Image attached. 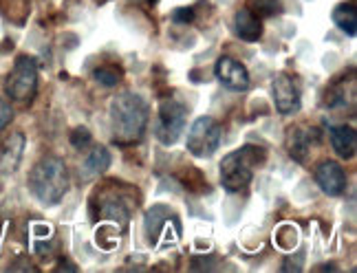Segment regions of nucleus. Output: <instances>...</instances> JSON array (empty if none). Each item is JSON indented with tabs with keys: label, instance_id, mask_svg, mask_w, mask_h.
<instances>
[{
	"label": "nucleus",
	"instance_id": "obj_1",
	"mask_svg": "<svg viewBox=\"0 0 357 273\" xmlns=\"http://www.w3.org/2000/svg\"><path fill=\"white\" fill-rule=\"evenodd\" d=\"M148 104L135 93H121L111 102V126L117 143H135L148 126Z\"/></svg>",
	"mask_w": 357,
	"mask_h": 273
},
{
	"label": "nucleus",
	"instance_id": "obj_2",
	"mask_svg": "<svg viewBox=\"0 0 357 273\" xmlns=\"http://www.w3.org/2000/svg\"><path fill=\"white\" fill-rule=\"evenodd\" d=\"M29 189L40 203L45 205L60 203L68 189V172L64 161L58 157L40 159L29 174Z\"/></svg>",
	"mask_w": 357,
	"mask_h": 273
},
{
	"label": "nucleus",
	"instance_id": "obj_3",
	"mask_svg": "<svg viewBox=\"0 0 357 273\" xmlns=\"http://www.w3.org/2000/svg\"><path fill=\"white\" fill-rule=\"evenodd\" d=\"M265 150L247 143L221 161V183L227 192H241L254 179V170L263 163Z\"/></svg>",
	"mask_w": 357,
	"mask_h": 273
},
{
	"label": "nucleus",
	"instance_id": "obj_4",
	"mask_svg": "<svg viewBox=\"0 0 357 273\" xmlns=\"http://www.w3.org/2000/svg\"><path fill=\"white\" fill-rule=\"evenodd\" d=\"M5 91L11 100H16L20 104H26L33 100V95L38 91V64L29 56H20L13 64L11 73L7 75Z\"/></svg>",
	"mask_w": 357,
	"mask_h": 273
},
{
	"label": "nucleus",
	"instance_id": "obj_5",
	"mask_svg": "<svg viewBox=\"0 0 357 273\" xmlns=\"http://www.w3.org/2000/svg\"><path fill=\"white\" fill-rule=\"evenodd\" d=\"M223 139V128L214 117H199L188 132V153L192 157H212Z\"/></svg>",
	"mask_w": 357,
	"mask_h": 273
},
{
	"label": "nucleus",
	"instance_id": "obj_6",
	"mask_svg": "<svg viewBox=\"0 0 357 273\" xmlns=\"http://www.w3.org/2000/svg\"><path fill=\"white\" fill-rule=\"evenodd\" d=\"M185 106L178 104L176 100H163L157 113V124H155V132L157 139L163 146H172L178 141L183 128H185Z\"/></svg>",
	"mask_w": 357,
	"mask_h": 273
},
{
	"label": "nucleus",
	"instance_id": "obj_7",
	"mask_svg": "<svg viewBox=\"0 0 357 273\" xmlns=\"http://www.w3.org/2000/svg\"><path fill=\"white\" fill-rule=\"evenodd\" d=\"M214 75L229 91L243 93L250 88V73H247V68L234 58H227V56L218 58V62L214 66Z\"/></svg>",
	"mask_w": 357,
	"mask_h": 273
},
{
	"label": "nucleus",
	"instance_id": "obj_8",
	"mask_svg": "<svg viewBox=\"0 0 357 273\" xmlns=\"http://www.w3.org/2000/svg\"><path fill=\"white\" fill-rule=\"evenodd\" d=\"M271 93H273V102L280 115H294L300 108V88L296 86V81L289 75H276L271 81Z\"/></svg>",
	"mask_w": 357,
	"mask_h": 273
},
{
	"label": "nucleus",
	"instance_id": "obj_9",
	"mask_svg": "<svg viewBox=\"0 0 357 273\" xmlns=\"http://www.w3.org/2000/svg\"><path fill=\"white\" fill-rule=\"evenodd\" d=\"M315 181L328 196H340L347 189V172L335 161H322L315 168Z\"/></svg>",
	"mask_w": 357,
	"mask_h": 273
},
{
	"label": "nucleus",
	"instance_id": "obj_10",
	"mask_svg": "<svg viewBox=\"0 0 357 273\" xmlns=\"http://www.w3.org/2000/svg\"><path fill=\"white\" fill-rule=\"evenodd\" d=\"M234 31L241 40L245 42H256L263 36V22L256 16V11H252L250 7L238 9L234 16Z\"/></svg>",
	"mask_w": 357,
	"mask_h": 273
},
{
	"label": "nucleus",
	"instance_id": "obj_11",
	"mask_svg": "<svg viewBox=\"0 0 357 273\" xmlns=\"http://www.w3.org/2000/svg\"><path fill=\"white\" fill-rule=\"evenodd\" d=\"M22 150H24V134L13 132L11 136H7L5 143L0 146V172L5 174L16 172L22 159Z\"/></svg>",
	"mask_w": 357,
	"mask_h": 273
},
{
	"label": "nucleus",
	"instance_id": "obj_12",
	"mask_svg": "<svg viewBox=\"0 0 357 273\" xmlns=\"http://www.w3.org/2000/svg\"><path fill=\"white\" fill-rule=\"evenodd\" d=\"M318 141V134L309 128H291L289 136H287V150H289L291 159L305 163L309 153H311V143Z\"/></svg>",
	"mask_w": 357,
	"mask_h": 273
},
{
	"label": "nucleus",
	"instance_id": "obj_13",
	"mask_svg": "<svg viewBox=\"0 0 357 273\" xmlns=\"http://www.w3.org/2000/svg\"><path fill=\"white\" fill-rule=\"evenodd\" d=\"M328 136H331L333 150L342 159H353L355 157L357 136H355V130L351 126H335V128L328 130Z\"/></svg>",
	"mask_w": 357,
	"mask_h": 273
},
{
	"label": "nucleus",
	"instance_id": "obj_14",
	"mask_svg": "<svg viewBox=\"0 0 357 273\" xmlns=\"http://www.w3.org/2000/svg\"><path fill=\"white\" fill-rule=\"evenodd\" d=\"M170 216L172 212L166 205H155V208L146 214V238L150 244H157L161 231L170 227Z\"/></svg>",
	"mask_w": 357,
	"mask_h": 273
},
{
	"label": "nucleus",
	"instance_id": "obj_15",
	"mask_svg": "<svg viewBox=\"0 0 357 273\" xmlns=\"http://www.w3.org/2000/svg\"><path fill=\"white\" fill-rule=\"evenodd\" d=\"M100 216L104 221H111V223H119V227L123 229L128 225V218H130V212H128V205H123L121 198H115V196H106L102 198V208H100Z\"/></svg>",
	"mask_w": 357,
	"mask_h": 273
},
{
	"label": "nucleus",
	"instance_id": "obj_16",
	"mask_svg": "<svg viewBox=\"0 0 357 273\" xmlns=\"http://www.w3.org/2000/svg\"><path fill=\"white\" fill-rule=\"evenodd\" d=\"M108 166H111V153L100 146V148H95L93 153L86 157V161H84V174L86 176H98V174L106 172Z\"/></svg>",
	"mask_w": 357,
	"mask_h": 273
},
{
	"label": "nucleus",
	"instance_id": "obj_17",
	"mask_svg": "<svg viewBox=\"0 0 357 273\" xmlns=\"http://www.w3.org/2000/svg\"><path fill=\"white\" fill-rule=\"evenodd\" d=\"M333 22L340 26L342 31L349 33V36H355V29H357V13H355V7L351 3H342L333 9Z\"/></svg>",
	"mask_w": 357,
	"mask_h": 273
},
{
	"label": "nucleus",
	"instance_id": "obj_18",
	"mask_svg": "<svg viewBox=\"0 0 357 273\" xmlns=\"http://www.w3.org/2000/svg\"><path fill=\"white\" fill-rule=\"evenodd\" d=\"M119 236H121V229H117L115 223H104L95 231V242H98V247L111 251L119 244Z\"/></svg>",
	"mask_w": 357,
	"mask_h": 273
},
{
	"label": "nucleus",
	"instance_id": "obj_19",
	"mask_svg": "<svg viewBox=\"0 0 357 273\" xmlns=\"http://www.w3.org/2000/svg\"><path fill=\"white\" fill-rule=\"evenodd\" d=\"M273 242H276L278 247L284 249V251L298 247V242H300V231H298V227L291 225V223L280 225L276 231H273Z\"/></svg>",
	"mask_w": 357,
	"mask_h": 273
},
{
	"label": "nucleus",
	"instance_id": "obj_20",
	"mask_svg": "<svg viewBox=\"0 0 357 273\" xmlns=\"http://www.w3.org/2000/svg\"><path fill=\"white\" fill-rule=\"evenodd\" d=\"M93 79L102 86H117L121 79V73L115 66H100L93 71Z\"/></svg>",
	"mask_w": 357,
	"mask_h": 273
},
{
	"label": "nucleus",
	"instance_id": "obj_21",
	"mask_svg": "<svg viewBox=\"0 0 357 273\" xmlns=\"http://www.w3.org/2000/svg\"><path fill=\"white\" fill-rule=\"evenodd\" d=\"M91 130L89 128H75L73 130V134H71V143L77 148V150H82V148H86L89 143H91Z\"/></svg>",
	"mask_w": 357,
	"mask_h": 273
},
{
	"label": "nucleus",
	"instance_id": "obj_22",
	"mask_svg": "<svg viewBox=\"0 0 357 273\" xmlns=\"http://www.w3.org/2000/svg\"><path fill=\"white\" fill-rule=\"evenodd\" d=\"M252 11H263V13H273L278 9V0H247Z\"/></svg>",
	"mask_w": 357,
	"mask_h": 273
},
{
	"label": "nucleus",
	"instance_id": "obj_23",
	"mask_svg": "<svg viewBox=\"0 0 357 273\" xmlns=\"http://www.w3.org/2000/svg\"><path fill=\"white\" fill-rule=\"evenodd\" d=\"M13 119V111H11V104L7 100L0 98V132H3Z\"/></svg>",
	"mask_w": 357,
	"mask_h": 273
},
{
	"label": "nucleus",
	"instance_id": "obj_24",
	"mask_svg": "<svg viewBox=\"0 0 357 273\" xmlns=\"http://www.w3.org/2000/svg\"><path fill=\"white\" fill-rule=\"evenodd\" d=\"M192 18H195V11L190 7H178L172 13V22H176V24H188V22H192Z\"/></svg>",
	"mask_w": 357,
	"mask_h": 273
},
{
	"label": "nucleus",
	"instance_id": "obj_25",
	"mask_svg": "<svg viewBox=\"0 0 357 273\" xmlns=\"http://www.w3.org/2000/svg\"><path fill=\"white\" fill-rule=\"evenodd\" d=\"M146 3H157V0H146Z\"/></svg>",
	"mask_w": 357,
	"mask_h": 273
}]
</instances>
